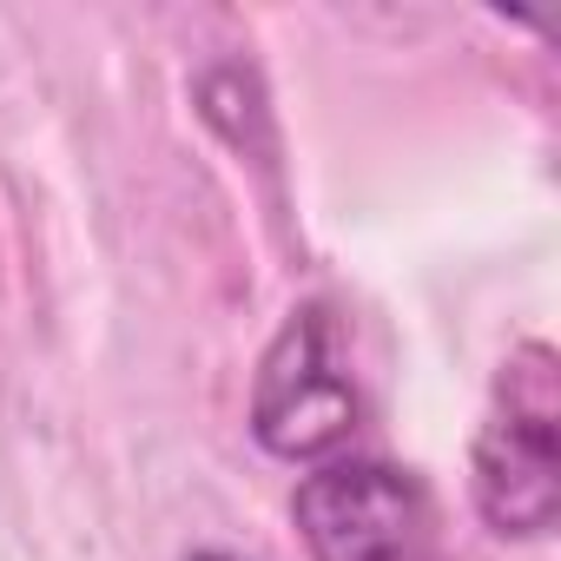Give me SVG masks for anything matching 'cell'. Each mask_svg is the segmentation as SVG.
I'll use <instances>...</instances> for the list:
<instances>
[{
	"mask_svg": "<svg viewBox=\"0 0 561 561\" xmlns=\"http://www.w3.org/2000/svg\"><path fill=\"white\" fill-rule=\"evenodd\" d=\"M185 561H238V554H218V548H198V554H185Z\"/></svg>",
	"mask_w": 561,
	"mask_h": 561,
	"instance_id": "cell-4",
	"label": "cell"
},
{
	"mask_svg": "<svg viewBox=\"0 0 561 561\" xmlns=\"http://www.w3.org/2000/svg\"><path fill=\"white\" fill-rule=\"evenodd\" d=\"M298 535L311 561H410L423 535V489L390 462H324L298 482Z\"/></svg>",
	"mask_w": 561,
	"mask_h": 561,
	"instance_id": "cell-3",
	"label": "cell"
},
{
	"mask_svg": "<svg viewBox=\"0 0 561 561\" xmlns=\"http://www.w3.org/2000/svg\"><path fill=\"white\" fill-rule=\"evenodd\" d=\"M476 508L495 535H548L561 515V403L554 351L522 344L495 377V410L476 430Z\"/></svg>",
	"mask_w": 561,
	"mask_h": 561,
	"instance_id": "cell-1",
	"label": "cell"
},
{
	"mask_svg": "<svg viewBox=\"0 0 561 561\" xmlns=\"http://www.w3.org/2000/svg\"><path fill=\"white\" fill-rule=\"evenodd\" d=\"M251 430L285 462H311V456H331L337 443H351L357 390L337 364V331H331L324 305H298L285 318V331L271 337V351L257 364V390H251Z\"/></svg>",
	"mask_w": 561,
	"mask_h": 561,
	"instance_id": "cell-2",
	"label": "cell"
}]
</instances>
